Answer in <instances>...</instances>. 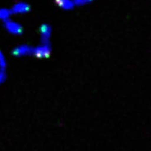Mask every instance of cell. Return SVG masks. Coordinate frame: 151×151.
Returning <instances> with one entry per match:
<instances>
[{
	"label": "cell",
	"mask_w": 151,
	"mask_h": 151,
	"mask_svg": "<svg viewBox=\"0 0 151 151\" xmlns=\"http://www.w3.org/2000/svg\"><path fill=\"white\" fill-rule=\"evenodd\" d=\"M5 27L8 31L14 35H19L22 32V27L19 24L8 19L4 21Z\"/></svg>",
	"instance_id": "3"
},
{
	"label": "cell",
	"mask_w": 151,
	"mask_h": 151,
	"mask_svg": "<svg viewBox=\"0 0 151 151\" xmlns=\"http://www.w3.org/2000/svg\"><path fill=\"white\" fill-rule=\"evenodd\" d=\"M58 5L64 10H71L75 8L73 0H56Z\"/></svg>",
	"instance_id": "6"
},
{
	"label": "cell",
	"mask_w": 151,
	"mask_h": 151,
	"mask_svg": "<svg viewBox=\"0 0 151 151\" xmlns=\"http://www.w3.org/2000/svg\"><path fill=\"white\" fill-rule=\"evenodd\" d=\"M33 47L27 45H21L15 47L12 51V54L15 57H22L32 55Z\"/></svg>",
	"instance_id": "4"
},
{
	"label": "cell",
	"mask_w": 151,
	"mask_h": 151,
	"mask_svg": "<svg viewBox=\"0 0 151 151\" xmlns=\"http://www.w3.org/2000/svg\"><path fill=\"white\" fill-rule=\"evenodd\" d=\"M6 78L5 68H0V84L2 83Z\"/></svg>",
	"instance_id": "9"
},
{
	"label": "cell",
	"mask_w": 151,
	"mask_h": 151,
	"mask_svg": "<svg viewBox=\"0 0 151 151\" xmlns=\"http://www.w3.org/2000/svg\"><path fill=\"white\" fill-rule=\"evenodd\" d=\"M40 38L42 44L50 43V39L51 35V28L47 24H43L40 28Z\"/></svg>",
	"instance_id": "2"
},
{
	"label": "cell",
	"mask_w": 151,
	"mask_h": 151,
	"mask_svg": "<svg viewBox=\"0 0 151 151\" xmlns=\"http://www.w3.org/2000/svg\"><path fill=\"white\" fill-rule=\"evenodd\" d=\"M75 6H82L92 3L95 0H73Z\"/></svg>",
	"instance_id": "7"
},
{
	"label": "cell",
	"mask_w": 151,
	"mask_h": 151,
	"mask_svg": "<svg viewBox=\"0 0 151 151\" xmlns=\"http://www.w3.org/2000/svg\"><path fill=\"white\" fill-rule=\"evenodd\" d=\"M6 67V61L5 60V57L0 51V68H5Z\"/></svg>",
	"instance_id": "10"
},
{
	"label": "cell",
	"mask_w": 151,
	"mask_h": 151,
	"mask_svg": "<svg viewBox=\"0 0 151 151\" xmlns=\"http://www.w3.org/2000/svg\"><path fill=\"white\" fill-rule=\"evenodd\" d=\"M51 52L50 43L42 44L41 46L33 48L32 55L38 58H47L50 55Z\"/></svg>",
	"instance_id": "1"
},
{
	"label": "cell",
	"mask_w": 151,
	"mask_h": 151,
	"mask_svg": "<svg viewBox=\"0 0 151 151\" xmlns=\"http://www.w3.org/2000/svg\"><path fill=\"white\" fill-rule=\"evenodd\" d=\"M11 11H8L6 10H1L0 11V20H2L4 21L9 19V17L10 16Z\"/></svg>",
	"instance_id": "8"
},
{
	"label": "cell",
	"mask_w": 151,
	"mask_h": 151,
	"mask_svg": "<svg viewBox=\"0 0 151 151\" xmlns=\"http://www.w3.org/2000/svg\"><path fill=\"white\" fill-rule=\"evenodd\" d=\"M30 9L29 5L25 2H19L16 4L13 9L11 11V13L24 14L28 12Z\"/></svg>",
	"instance_id": "5"
}]
</instances>
